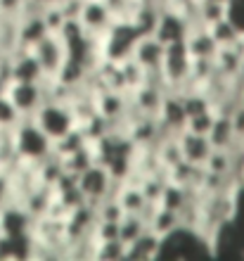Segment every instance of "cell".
<instances>
[{"instance_id": "cell-16", "label": "cell", "mask_w": 244, "mask_h": 261, "mask_svg": "<svg viewBox=\"0 0 244 261\" xmlns=\"http://www.w3.org/2000/svg\"><path fill=\"white\" fill-rule=\"evenodd\" d=\"M185 48L192 60H213L218 45L206 27H192L185 36Z\"/></svg>"}, {"instance_id": "cell-30", "label": "cell", "mask_w": 244, "mask_h": 261, "mask_svg": "<svg viewBox=\"0 0 244 261\" xmlns=\"http://www.w3.org/2000/svg\"><path fill=\"white\" fill-rule=\"evenodd\" d=\"M3 238H5V230H3V223H0V242H3Z\"/></svg>"}, {"instance_id": "cell-12", "label": "cell", "mask_w": 244, "mask_h": 261, "mask_svg": "<svg viewBox=\"0 0 244 261\" xmlns=\"http://www.w3.org/2000/svg\"><path fill=\"white\" fill-rule=\"evenodd\" d=\"M178 147H180V157L195 166H204V162L209 159L211 150H213L206 136H199V133L185 128L178 133Z\"/></svg>"}, {"instance_id": "cell-8", "label": "cell", "mask_w": 244, "mask_h": 261, "mask_svg": "<svg viewBox=\"0 0 244 261\" xmlns=\"http://www.w3.org/2000/svg\"><path fill=\"white\" fill-rule=\"evenodd\" d=\"M31 53H34L38 64H41L45 79H55L57 71L62 69V64H64V60H67L64 43H62L60 36H55V34H48L43 41L36 43L34 48H31Z\"/></svg>"}, {"instance_id": "cell-10", "label": "cell", "mask_w": 244, "mask_h": 261, "mask_svg": "<svg viewBox=\"0 0 244 261\" xmlns=\"http://www.w3.org/2000/svg\"><path fill=\"white\" fill-rule=\"evenodd\" d=\"M43 79L45 74L31 50L17 48L10 53V81H43Z\"/></svg>"}, {"instance_id": "cell-27", "label": "cell", "mask_w": 244, "mask_h": 261, "mask_svg": "<svg viewBox=\"0 0 244 261\" xmlns=\"http://www.w3.org/2000/svg\"><path fill=\"white\" fill-rule=\"evenodd\" d=\"M230 121H232V128H235V136L244 140V102H239L230 112Z\"/></svg>"}, {"instance_id": "cell-29", "label": "cell", "mask_w": 244, "mask_h": 261, "mask_svg": "<svg viewBox=\"0 0 244 261\" xmlns=\"http://www.w3.org/2000/svg\"><path fill=\"white\" fill-rule=\"evenodd\" d=\"M213 3H221V5H232V0H213Z\"/></svg>"}, {"instance_id": "cell-5", "label": "cell", "mask_w": 244, "mask_h": 261, "mask_svg": "<svg viewBox=\"0 0 244 261\" xmlns=\"http://www.w3.org/2000/svg\"><path fill=\"white\" fill-rule=\"evenodd\" d=\"M76 186H78V190H81L86 202L100 204V202H104L107 197H114V190L119 183L109 176L107 166L93 162L86 171L76 176Z\"/></svg>"}, {"instance_id": "cell-18", "label": "cell", "mask_w": 244, "mask_h": 261, "mask_svg": "<svg viewBox=\"0 0 244 261\" xmlns=\"http://www.w3.org/2000/svg\"><path fill=\"white\" fill-rule=\"evenodd\" d=\"M209 143L213 150H228L235 140H237V136H235V128H232V121L228 114H218L216 112V119H213V126H211L209 130Z\"/></svg>"}, {"instance_id": "cell-25", "label": "cell", "mask_w": 244, "mask_h": 261, "mask_svg": "<svg viewBox=\"0 0 244 261\" xmlns=\"http://www.w3.org/2000/svg\"><path fill=\"white\" fill-rule=\"evenodd\" d=\"M213 119H216V110H209V112H202V114H195V117H187L185 130H192V133H199V136H209L211 126H213Z\"/></svg>"}, {"instance_id": "cell-9", "label": "cell", "mask_w": 244, "mask_h": 261, "mask_svg": "<svg viewBox=\"0 0 244 261\" xmlns=\"http://www.w3.org/2000/svg\"><path fill=\"white\" fill-rule=\"evenodd\" d=\"M187 31H190V21H187V17H185L180 10L161 7L159 19H156V27H154V36L164 43V45L185 41Z\"/></svg>"}, {"instance_id": "cell-2", "label": "cell", "mask_w": 244, "mask_h": 261, "mask_svg": "<svg viewBox=\"0 0 244 261\" xmlns=\"http://www.w3.org/2000/svg\"><path fill=\"white\" fill-rule=\"evenodd\" d=\"M138 38H140V34H138V29L133 27V21L128 17L114 19L112 27L95 38L97 57L100 60H112V62H123V60L130 57Z\"/></svg>"}, {"instance_id": "cell-20", "label": "cell", "mask_w": 244, "mask_h": 261, "mask_svg": "<svg viewBox=\"0 0 244 261\" xmlns=\"http://www.w3.org/2000/svg\"><path fill=\"white\" fill-rule=\"evenodd\" d=\"M209 34L213 36V41H216L218 48H225V45H232V43L239 38V34H242V29L237 27V21L232 19L230 14L228 17H223L221 21H216V24H211Z\"/></svg>"}, {"instance_id": "cell-24", "label": "cell", "mask_w": 244, "mask_h": 261, "mask_svg": "<svg viewBox=\"0 0 244 261\" xmlns=\"http://www.w3.org/2000/svg\"><path fill=\"white\" fill-rule=\"evenodd\" d=\"M41 17L43 21H45V27H48L50 34H60L62 29H64V24L69 21V17L64 14V10H62L60 5H48V7H43L41 10Z\"/></svg>"}, {"instance_id": "cell-1", "label": "cell", "mask_w": 244, "mask_h": 261, "mask_svg": "<svg viewBox=\"0 0 244 261\" xmlns=\"http://www.w3.org/2000/svg\"><path fill=\"white\" fill-rule=\"evenodd\" d=\"M10 136H12L14 157L24 164H38L48 154H52V140L31 117H21L17 126L10 130Z\"/></svg>"}, {"instance_id": "cell-3", "label": "cell", "mask_w": 244, "mask_h": 261, "mask_svg": "<svg viewBox=\"0 0 244 261\" xmlns=\"http://www.w3.org/2000/svg\"><path fill=\"white\" fill-rule=\"evenodd\" d=\"M36 124L41 126V130L50 140H60L62 136H67L69 130L76 128V119H74V112L69 107V102L64 100H45V102L36 110V114L31 117Z\"/></svg>"}, {"instance_id": "cell-15", "label": "cell", "mask_w": 244, "mask_h": 261, "mask_svg": "<svg viewBox=\"0 0 244 261\" xmlns=\"http://www.w3.org/2000/svg\"><path fill=\"white\" fill-rule=\"evenodd\" d=\"M161 245L164 238H159L152 230H145L138 240H133L130 245H126V259L130 261H152L161 256Z\"/></svg>"}, {"instance_id": "cell-31", "label": "cell", "mask_w": 244, "mask_h": 261, "mask_svg": "<svg viewBox=\"0 0 244 261\" xmlns=\"http://www.w3.org/2000/svg\"><path fill=\"white\" fill-rule=\"evenodd\" d=\"M0 55H5V53H3V50H0Z\"/></svg>"}, {"instance_id": "cell-13", "label": "cell", "mask_w": 244, "mask_h": 261, "mask_svg": "<svg viewBox=\"0 0 244 261\" xmlns=\"http://www.w3.org/2000/svg\"><path fill=\"white\" fill-rule=\"evenodd\" d=\"M159 119V124L166 133H180L185 128V121H187V114H185V107H183V100L178 93L169 90L166 97H164L161 102V110L156 114Z\"/></svg>"}, {"instance_id": "cell-14", "label": "cell", "mask_w": 244, "mask_h": 261, "mask_svg": "<svg viewBox=\"0 0 244 261\" xmlns=\"http://www.w3.org/2000/svg\"><path fill=\"white\" fill-rule=\"evenodd\" d=\"M114 199H116V204L121 206L123 214H143V216H147L149 206H152L147 202V197L143 195L140 186H138V183H130V180H123V183L116 186Z\"/></svg>"}, {"instance_id": "cell-6", "label": "cell", "mask_w": 244, "mask_h": 261, "mask_svg": "<svg viewBox=\"0 0 244 261\" xmlns=\"http://www.w3.org/2000/svg\"><path fill=\"white\" fill-rule=\"evenodd\" d=\"M5 95L14 105V110L19 112V117H34L36 110L48 100L43 81H10Z\"/></svg>"}, {"instance_id": "cell-11", "label": "cell", "mask_w": 244, "mask_h": 261, "mask_svg": "<svg viewBox=\"0 0 244 261\" xmlns=\"http://www.w3.org/2000/svg\"><path fill=\"white\" fill-rule=\"evenodd\" d=\"M164 50H166V45H164L154 34H149V36H140V38H138L130 57H133L147 74H152V71H159V67H161Z\"/></svg>"}, {"instance_id": "cell-28", "label": "cell", "mask_w": 244, "mask_h": 261, "mask_svg": "<svg viewBox=\"0 0 244 261\" xmlns=\"http://www.w3.org/2000/svg\"><path fill=\"white\" fill-rule=\"evenodd\" d=\"M29 5H34L38 7V10H43V7H48V5H57V3H62V0H26Z\"/></svg>"}, {"instance_id": "cell-19", "label": "cell", "mask_w": 244, "mask_h": 261, "mask_svg": "<svg viewBox=\"0 0 244 261\" xmlns=\"http://www.w3.org/2000/svg\"><path fill=\"white\" fill-rule=\"evenodd\" d=\"M145 230H147V219L143 214H123L119 219V240L123 245H130L133 240H138Z\"/></svg>"}, {"instance_id": "cell-17", "label": "cell", "mask_w": 244, "mask_h": 261, "mask_svg": "<svg viewBox=\"0 0 244 261\" xmlns=\"http://www.w3.org/2000/svg\"><path fill=\"white\" fill-rule=\"evenodd\" d=\"M145 219H147V228L152 233L159 235V238H166V235H171L173 230L180 228V216H178L176 212H169V209H164V206H159V204L149 206V212Z\"/></svg>"}, {"instance_id": "cell-23", "label": "cell", "mask_w": 244, "mask_h": 261, "mask_svg": "<svg viewBox=\"0 0 244 261\" xmlns=\"http://www.w3.org/2000/svg\"><path fill=\"white\" fill-rule=\"evenodd\" d=\"M204 171L216 173V176H230V152L228 150H211L209 159L204 162ZM232 183H235V180H232Z\"/></svg>"}, {"instance_id": "cell-4", "label": "cell", "mask_w": 244, "mask_h": 261, "mask_svg": "<svg viewBox=\"0 0 244 261\" xmlns=\"http://www.w3.org/2000/svg\"><path fill=\"white\" fill-rule=\"evenodd\" d=\"M190 69H192V57L185 48V41L180 43H171L164 50V60L161 67H159V74L164 79V86L166 90H183L190 81Z\"/></svg>"}, {"instance_id": "cell-22", "label": "cell", "mask_w": 244, "mask_h": 261, "mask_svg": "<svg viewBox=\"0 0 244 261\" xmlns=\"http://www.w3.org/2000/svg\"><path fill=\"white\" fill-rule=\"evenodd\" d=\"M93 259L97 261H123L126 259V245L121 240L93 242Z\"/></svg>"}, {"instance_id": "cell-7", "label": "cell", "mask_w": 244, "mask_h": 261, "mask_svg": "<svg viewBox=\"0 0 244 261\" xmlns=\"http://www.w3.org/2000/svg\"><path fill=\"white\" fill-rule=\"evenodd\" d=\"M76 21L81 24V29L90 38H97L112 27L114 14L109 12V7L104 5V0H83L81 10L76 14Z\"/></svg>"}, {"instance_id": "cell-21", "label": "cell", "mask_w": 244, "mask_h": 261, "mask_svg": "<svg viewBox=\"0 0 244 261\" xmlns=\"http://www.w3.org/2000/svg\"><path fill=\"white\" fill-rule=\"evenodd\" d=\"M93 162H95V159H93V152H90V147L86 145L81 150H76V152H71V154H67V157H62V169H64L67 176L76 178V176L86 171Z\"/></svg>"}, {"instance_id": "cell-26", "label": "cell", "mask_w": 244, "mask_h": 261, "mask_svg": "<svg viewBox=\"0 0 244 261\" xmlns=\"http://www.w3.org/2000/svg\"><path fill=\"white\" fill-rule=\"evenodd\" d=\"M19 119V112L14 110V105L7 100V95H0V130H12Z\"/></svg>"}]
</instances>
